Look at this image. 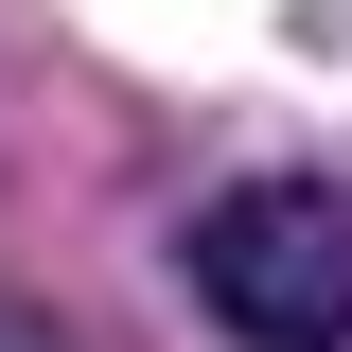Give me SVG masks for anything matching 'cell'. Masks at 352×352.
<instances>
[{"mask_svg":"<svg viewBox=\"0 0 352 352\" xmlns=\"http://www.w3.org/2000/svg\"><path fill=\"white\" fill-rule=\"evenodd\" d=\"M176 282L247 352H352V194L335 176H229L176 229Z\"/></svg>","mask_w":352,"mask_h":352,"instance_id":"6da1fadb","label":"cell"},{"mask_svg":"<svg viewBox=\"0 0 352 352\" xmlns=\"http://www.w3.org/2000/svg\"><path fill=\"white\" fill-rule=\"evenodd\" d=\"M0 352H71V335H53V317H36V300H0Z\"/></svg>","mask_w":352,"mask_h":352,"instance_id":"7a4b0ae2","label":"cell"}]
</instances>
